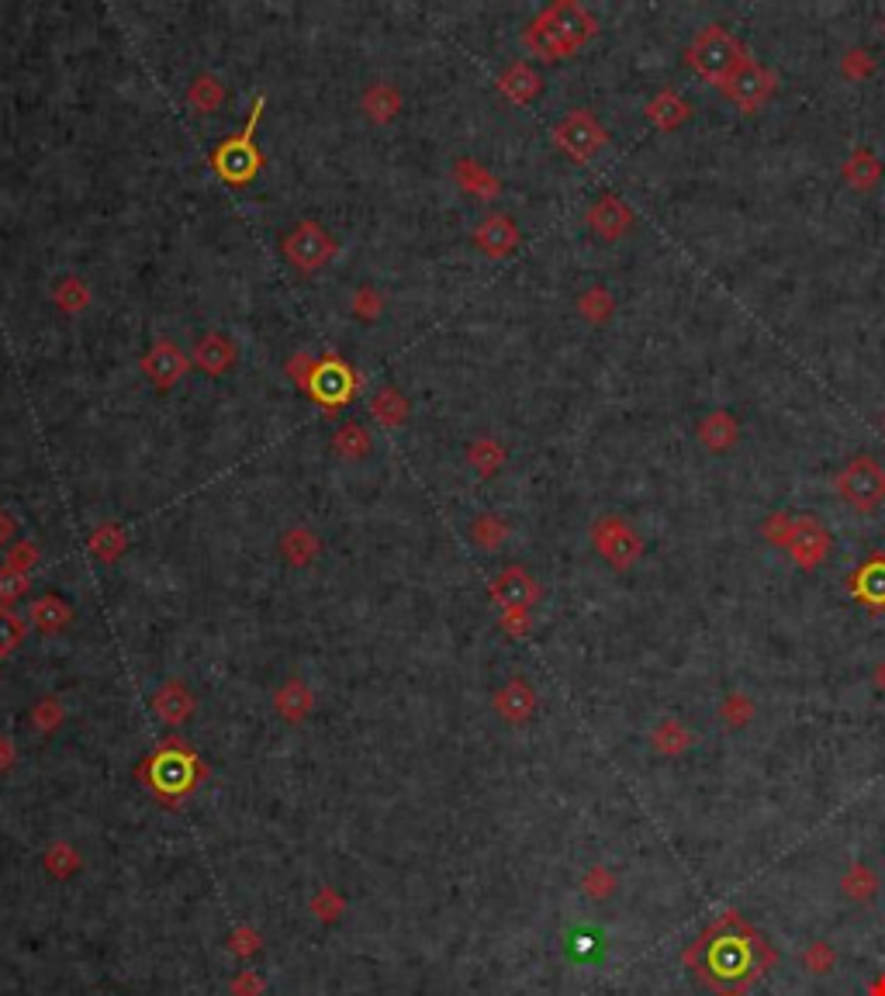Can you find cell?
I'll return each mask as SVG.
<instances>
[{
	"instance_id": "44dd1931",
	"label": "cell",
	"mask_w": 885,
	"mask_h": 996,
	"mask_svg": "<svg viewBox=\"0 0 885 996\" xmlns=\"http://www.w3.org/2000/svg\"><path fill=\"white\" fill-rule=\"evenodd\" d=\"M840 73H844V80H869L872 73H875V60L869 55V49H847L844 52V60H840Z\"/></svg>"
},
{
	"instance_id": "f546056e",
	"label": "cell",
	"mask_w": 885,
	"mask_h": 996,
	"mask_svg": "<svg viewBox=\"0 0 885 996\" xmlns=\"http://www.w3.org/2000/svg\"><path fill=\"white\" fill-rule=\"evenodd\" d=\"M882 28H885V22H882Z\"/></svg>"
},
{
	"instance_id": "ba28073f",
	"label": "cell",
	"mask_w": 885,
	"mask_h": 996,
	"mask_svg": "<svg viewBox=\"0 0 885 996\" xmlns=\"http://www.w3.org/2000/svg\"><path fill=\"white\" fill-rule=\"evenodd\" d=\"M788 557H793L796 568L802 571H817L820 564L831 554V533L817 516H796L793 519V537H788Z\"/></svg>"
},
{
	"instance_id": "d6986e66",
	"label": "cell",
	"mask_w": 885,
	"mask_h": 996,
	"mask_svg": "<svg viewBox=\"0 0 885 996\" xmlns=\"http://www.w3.org/2000/svg\"><path fill=\"white\" fill-rule=\"evenodd\" d=\"M717 713H720L723 727L741 730V727H747L750 720H755V703H750L744 692H726Z\"/></svg>"
},
{
	"instance_id": "8fae6325",
	"label": "cell",
	"mask_w": 885,
	"mask_h": 996,
	"mask_svg": "<svg viewBox=\"0 0 885 996\" xmlns=\"http://www.w3.org/2000/svg\"><path fill=\"white\" fill-rule=\"evenodd\" d=\"M695 437H699V443L709 450V454H726V450H733L741 440V423L733 419L726 408L706 412V416L699 419V426H695Z\"/></svg>"
},
{
	"instance_id": "277c9868",
	"label": "cell",
	"mask_w": 885,
	"mask_h": 996,
	"mask_svg": "<svg viewBox=\"0 0 885 996\" xmlns=\"http://www.w3.org/2000/svg\"><path fill=\"white\" fill-rule=\"evenodd\" d=\"M834 488H837V495L844 499L847 509L875 513L885 502V467L869 454H858L837 471Z\"/></svg>"
},
{
	"instance_id": "3957f363",
	"label": "cell",
	"mask_w": 885,
	"mask_h": 996,
	"mask_svg": "<svg viewBox=\"0 0 885 996\" xmlns=\"http://www.w3.org/2000/svg\"><path fill=\"white\" fill-rule=\"evenodd\" d=\"M750 60L747 49L723 25H706L685 49V63L712 87H723Z\"/></svg>"
},
{
	"instance_id": "6da1fadb",
	"label": "cell",
	"mask_w": 885,
	"mask_h": 996,
	"mask_svg": "<svg viewBox=\"0 0 885 996\" xmlns=\"http://www.w3.org/2000/svg\"><path fill=\"white\" fill-rule=\"evenodd\" d=\"M682 966L712 996H744L779 966V951L750 920L726 910L695 934V942L682 951Z\"/></svg>"
},
{
	"instance_id": "484cf974",
	"label": "cell",
	"mask_w": 885,
	"mask_h": 996,
	"mask_svg": "<svg viewBox=\"0 0 885 996\" xmlns=\"http://www.w3.org/2000/svg\"><path fill=\"white\" fill-rule=\"evenodd\" d=\"M11 644H17V623L8 616H0V651H8Z\"/></svg>"
},
{
	"instance_id": "7a4b0ae2",
	"label": "cell",
	"mask_w": 885,
	"mask_h": 996,
	"mask_svg": "<svg viewBox=\"0 0 885 996\" xmlns=\"http://www.w3.org/2000/svg\"><path fill=\"white\" fill-rule=\"evenodd\" d=\"M595 17L574 4V0H557L543 11L536 22L526 31V42L533 52H540L543 60H564V55L578 52L595 35Z\"/></svg>"
},
{
	"instance_id": "cb8c5ba5",
	"label": "cell",
	"mask_w": 885,
	"mask_h": 996,
	"mask_svg": "<svg viewBox=\"0 0 885 996\" xmlns=\"http://www.w3.org/2000/svg\"><path fill=\"white\" fill-rule=\"evenodd\" d=\"M581 886H585V893L592 899H609L616 893V875L606 866H595V869H589L585 879H581Z\"/></svg>"
},
{
	"instance_id": "7c38bea8",
	"label": "cell",
	"mask_w": 885,
	"mask_h": 996,
	"mask_svg": "<svg viewBox=\"0 0 885 996\" xmlns=\"http://www.w3.org/2000/svg\"><path fill=\"white\" fill-rule=\"evenodd\" d=\"M644 115L650 118L654 128H661V131H678V128H682V125L692 118V104H688L678 90H661V93H654V98L647 101Z\"/></svg>"
},
{
	"instance_id": "4316f807",
	"label": "cell",
	"mask_w": 885,
	"mask_h": 996,
	"mask_svg": "<svg viewBox=\"0 0 885 996\" xmlns=\"http://www.w3.org/2000/svg\"><path fill=\"white\" fill-rule=\"evenodd\" d=\"M872 679H875V689L885 695V657H882V661L875 665V674H872Z\"/></svg>"
},
{
	"instance_id": "4fadbf2b",
	"label": "cell",
	"mask_w": 885,
	"mask_h": 996,
	"mask_svg": "<svg viewBox=\"0 0 885 996\" xmlns=\"http://www.w3.org/2000/svg\"><path fill=\"white\" fill-rule=\"evenodd\" d=\"M840 174H844V184L851 187V191L869 194V191H875L878 180H882V160L872 153L869 146H858L855 153L844 160Z\"/></svg>"
},
{
	"instance_id": "f1b7e54d",
	"label": "cell",
	"mask_w": 885,
	"mask_h": 996,
	"mask_svg": "<svg viewBox=\"0 0 885 996\" xmlns=\"http://www.w3.org/2000/svg\"><path fill=\"white\" fill-rule=\"evenodd\" d=\"M878 426H882V433H885V412H882V423Z\"/></svg>"
},
{
	"instance_id": "ffe728a7",
	"label": "cell",
	"mask_w": 885,
	"mask_h": 996,
	"mask_svg": "<svg viewBox=\"0 0 885 996\" xmlns=\"http://www.w3.org/2000/svg\"><path fill=\"white\" fill-rule=\"evenodd\" d=\"M481 242L488 247V253H508L516 247V225L502 215L488 218V225L481 229Z\"/></svg>"
},
{
	"instance_id": "7402d4cb",
	"label": "cell",
	"mask_w": 885,
	"mask_h": 996,
	"mask_svg": "<svg viewBox=\"0 0 885 996\" xmlns=\"http://www.w3.org/2000/svg\"><path fill=\"white\" fill-rule=\"evenodd\" d=\"M793 519L796 516H788V513H771L764 522H761V537L771 543V547H788V537H793Z\"/></svg>"
},
{
	"instance_id": "ac0fdd59",
	"label": "cell",
	"mask_w": 885,
	"mask_h": 996,
	"mask_svg": "<svg viewBox=\"0 0 885 996\" xmlns=\"http://www.w3.org/2000/svg\"><path fill=\"white\" fill-rule=\"evenodd\" d=\"M578 312L585 315L592 326H602V323H609V318H612L616 302H612V294L606 288H589L585 294L578 298Z\"/></svg>"
},
{
	"instance_id": "2e32d148",
	"label": "cell",
	"mask_w": 885,
	"mask_h": 996,
	"mask_svg": "<svg viewBox=\"0 0 885 996\" xmlns=\"http://www.w3.org/2000/svg\"><path fill=\"white\" fill-rule=\"evenodd\" d=\"M498 592H502V598L513 609H526V606H533L536 603V595H540V589H536V581L526 575V571H508V575H502V585H498Z\"/></svg>"
},
{
	"instance_id": "e0dca14e",
	"label": "cell",
	"mask_w": 885,
	"mask_h": 996,
	"mask_svg": "<svg viewBox=\"0 0 885 996\" xmlns=\"http://www.w3.org/2000/svg\"><path fill=\"white\" fill-rule=\"evenodd\" d=\"M533 706H536V695H533V689L526 685V682H513V685H508V689L498 695V709H502L513 723H522V720L533 713Z\"/></svg>"
},
{
	"instance_id": "8992f818",
	"label": "cell",
	"mask_w": 885,
	"mask_h": 996,
	"mask_svg": "<svg viewBox=\"0 0 885 996\" xmlns=\"http://www.w3.org/2000/svg\"><path fill=\"white\" fill-rule=\"evenodd\" d=\"M720 90L744 111V115H755V111H761L771 98H775L779 77H775V70L761 66L758 60H747Z\"/></svg>"
},
{
	"instance_id": "30bf717a",
	"label": "cell",
	"mask_w": 885,
	"mask_h": 996,
	"mask_svg": "<svg viewBox=\"0 0 885 996\" xmlns=\"http://www.w3.org/2000/svg\"><path fill=\"white\" fill-rule=\"evenodd\" d=\"M851 595L872 613L885 609V554L864 557L851 571Z\"/></svg>"
},
{
	"instance_id": "603a6c76",
	"label": "cell",
	"mask_w": 885,
	"mask_h": 996,
	"mask_svg": "<svg viewBox=\"0 0 885 996\" xmlns=\"http://www.w3.org/2000/svg\"><path fill=\"white\" fill-rule=\"evenodd\" d=\"M837 962V951L831 948V942H813L806 951H802V966L813 972V975H826Z\"/></svg>"
},
{
	"instance_id": "9c48e42d",
	"label": "cell",
	"mask_w": 885,
	"mask_h": 996,
	"mask_svg": "<svg viewBox=\"0 0 885 996\" xmlns=\"http://www.w3.org/2000/svg\"><path fill=\"white\" fill-rule=\"evenodd\" d=\"M633 209L630 204L619 198V194H602L592 209H589V225H592V232L595 236H602L606 242H616V239H623L630 229H633Z\"/></svg>"
},
{
	"instance_id": "5b68a950",
	"label": "cell",
	"mask_w": 885,
	"mask_h": 996,
	"mask_svg": "<svg viewBox=\"0 0 885 996\" xmlns=\"http://www.w3.org/2000/svg\"><path fill=\"white\" fill-rule=\"evenodd\" d=\"M592 543L598 557L616 571H630L644 554V540L633 530V522L623 516H602L592 526Z\"/></svg>"
},
{
	"instance_id": "d4e9b609",
	"label": "cell",
	"mask_w": 885,
	"mask_h": 996,
	"mask_svg": "<svg viewBox=\"0 0 885 996\" xmlns=\"http://www.w3.org/2000/svg\"><path fill=\"white\" fill-rule=\"evenodd\" d=\"M508 80H513V93H516V101H530L533 93L540 90L536 73H533V70H526V66H516L513 73H508Z\"/></svg>"
},
{
	"instance_id": "52a82bcc",
	"label": "cell",
	"mask_w": 885,
	"mask_h": 996,
	"mask_svg": "<svg viewBox=\"0 0 885 996\" xmlns=\"http://www.w3.org/2000/svg\"><path fill=\"white\" fill-rule=\"evenodd\" d=\"M554 142L571 160L589 163L598 153V149L609 142V136H606V128L595 122L592 111H571V115L554 128Z\"/></svg>"
},
{
	"instance_id": "9a60e30c",
	"label": "cell",
	"mask_w": 885,
	"mask_h": 996,
	"mask_svg": "<svg viewBox=\"0 0 885 996\" xmlns=\"http://www.w3.org/2000/svg\"><path fill=\"white\" fill-rule=\"evenodd\" d=\"M840 893L847 899H855V904H872L875 893H878V875L864 866V861H855V866L847 869L844 879H840Z\"/></svg>"
},
{
	"instance_id": "83f0119b",
	"label": "cell",
	"mask_w": 885,
	"mask_h": 996,
	"mask_svg": "<svg viewBox=\"0 0 885 996\" xmlns=\"http://www.w3.org/2000/svg\"><path fill=\"white\" fill-rule=\"evenodd\" d=\"M869 996H885V972H882V975H875V980H872Z\"/></svg>"
},
{
	"instance_id": "5bb4252c",
	"label": "cell",
	"mask_w": 885,
	"mask_h": 996,
	"mask_svg": "<svg viewBox=\"0 0 885 996\" xmlns=\"http://www.w3.org/2000/svg\"><path fill=\"white\" fill-rule=\"evenodd\" d=\"M692 744H695V734L682 720H674V717H665L661 723L650 730V747L657 751V755H665V758L685 755Z\"/></svg>"
}]
</instances>
